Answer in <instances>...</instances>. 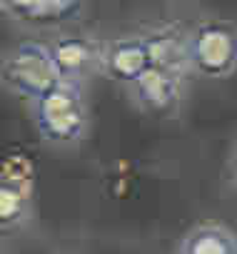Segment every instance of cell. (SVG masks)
<instances>
[{"label": "cell", "mask_w": 237, "mask_h": 254, "mask_svg": "<svg viewBox=\"0 0 237 254\" xmlns=\"http://www.w3.org/2000/svg\"><path fill=\"white\" fill-rule=\"evenodd\" d=\"M33 120L40 137L48 145L55 147L78 145L90 127V115L80 82L58 80L53 87L38 95L33 100Z\"/></svg>", "instance_id": "6da1fadb"}, {"label": "cell", "mask_w": 237, "mask_h": 254, "mask_svg": "<svg viewBox=\"0 0 237 254\" xmlns=\"http://www.w3.org/2000/svg\"><path fill=\"white\" fill-rule=\"evenodd\" d=\"M185 63L205 77H230L237 65V33L230 20H205L185 33Z\"/></svg>", "instance_id": "7a4b0ae2"}, {"label": "cell", "mask_w": 237, "mask_h": 254, "mask_svg": "<svg viewBox=\"0 0 237 254\" xmlns=\"http://www.w3.org/2000/svg\"><path fill=\"white\" fill-rule=\"evenodd\" d=\"M58 80L60 77L50 60L48 45L38 40H25L15 45L0 63V82L13 95L30 102L48 87H53Z\"/></svg>", "instance_id": "3957f363"}, {"label": "cell", "mask_w": 237, "mask_h": 254, "mask_svg": "<svg viewBox=\"0 0 237 254\" xmlns=\"http://www.w3.org/2000/svg\"><path fill=\"white\" fill-rule=\"evenodd\" d=\"M182 72L170 67L148 65L128 87L135 95V102L155 115H172L182 97Z\"/></svg>", "instance_id": "277c9868"}, {"label": "cell", "mask_w": 237, "mask_h": 254, "mask_svg": "<svg viewBox=\"0 0 237 254\" xmlns=\"http://www.w3.org/2000/svg\"><path fill=\"white\" fill-rule=\"evenodd\" d=\"M148 65H150V60H148V50H145L140 33L120 35V38H112L110 43L100 45L97 67L112 82L130 85Z\"/></svg>", "instance_id": "5b68a950"}, {"label": "cell", "mask_w": 237, "mask_h": 254, "mask_svg": "<svg viewBox=\"0 0 237 254\" xmlns=\"http://www.w3.org/2000/svg\"><path fill=\"white\" fill-rule=\"evenodd\" d=\"M48 53L60 80L80 82L92 67H97L100 45L87 35H58L48 45Z\"/></svg>", "instance_id": "8992f818"}, {"label": "cell", "mask_w": 237, "mask_h": 254, "mask_svg": "<svg viewBox=\"0 0 237 254\" xmlns=\"http://www.w3.org/2000/svg\"><path fill=\"white\" fill-rule=\"evenodd\" d=\"M140 35H143L150 65L170 67V70L185 75V70H187V63H185V33L177 25H155V28L140 33Z\"/></svg>", "instance_id": "52a82bcc"}, {"label": "cell", "mask_w": 237, "mask_h": 254, "mask_svg": "<svg viewBox=\"0 0 237 254\" xmlns=\"http://www.w3.org/2000/svg\"><path fill=\"white\" fill-rule=\"evenodd\" d=\"M177 252L182 254H235L237 239L230 227L222 222H200L180 242Z\"/></svg>", "instance_id": "ba28073f"}, {"label": "cell", "mask_w": 237, "mask_h": 254, "mask_svg": "<svg viewBox=\"0 0 237 254\" xmlns=\"http://www.w3.org/2000/svg\"><path fill=\"white\" fill-rule=\"evenodd\" d=\"M30 217V190L0 177V232H10Z\"/></svg>", "instance_id": "9c48e42d"}, {"label": "cell", "mask_w": 237, "mask_h": 254, "mask_svg": "<svg viewBox=\"0 0 237 254\" xmlns=\"http://www.w3.org/2000/svg\"><path fill=\"white\" fill-rule=\"evenodd\" d=\"M0 177L30 190L33 177H35V167L25 155H8V157H3V162H0Z\"/></svg>", "instance_id": "30bf717a"}, {"label": "cell", "mask_w": 237, "mask_h": 254, "mask_svg": "<svg viewBox=\"0 0 237 254\" xmlns=\"http://www.w3.org/2000/svg\"><path fill=\"white\" fill-rule=\"evenodd\" d=\"M82 8V0H40L38 23H63L73 20Z\"/></svg>", "instance_id": "8fae6325"}, {"label": "cell", "mask_w": 237, "mask_h": 254, "mask_svg": "<svg viewBox=\"0 0 237 254\" xmlns=\"http://www.w3.org/2000/svg\"><path fill=\"white\" fill-rule=\"evenodd\" d=\"M5 10H8V13H13L18 20H25V23H38L40 0H8Z\"/></svg>", "instance_id": "7c38bea8"}, {"label": "cell", "mask_w": 237, "mask_h": 254, "mask_svg": "<svg viewBox=\"0 0 237 254\" xmlns=\"http://www.w3.org/2000/svg\"><path fill=\"white\" fill-rule=\"evenodd\" d=\"M5 5H8V0H0V10H5Z\"/></svg>", "instance_id": "4fadbf2b"}]
</instances>
